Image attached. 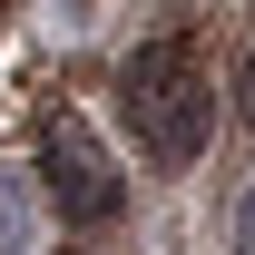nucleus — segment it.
<instances>
[{"label":"nucleus","instance_id":"f257e3e1","mask_svg":"<svg viewBox=\"0 0 255 255\" xmlns=\"http://www.w3.org/2000/svg\"><path fill=\"white\" fill-rule=\"evenodd\" d=\"M118 118L147 147V167H196L216 137V79L196 39H137L118 69Z\"/></svg>","mask_w":255,"mask_h":255},{"label":"nucleus","instance_id":"39448f33","mask_svg":"<svg viewBox=\"0 0 255 255\" xmlns=\"http://www.w3.org/2000/svg\"><path fill=\"white\" fill-rule=\"evenodd\" d=\"M246 128H255V59H246Z\"/></svg>","mask_w":255,"mask_h":255},{"label":"nucleus","instance_id":"7ed1b4c3","mask_svg":"<svg viewBox=\"0 0 255 255\" xmlns=\"http://www.w3.org/2000/svg\"><path fill=\"white\" fill-rule=\"evenodd\" d=\"M30 236H39V177L0 157V255H30Z\"/></svg>","mask_w":255,"mask_h":255},{"label":"nucleus","instance_id":"f03ea898","mask_svg":"<svg viewBox=\"0 0 255 255\" xmlns=\"http://www.w3.org/2000/svg\"><path fill=\"white\" fill-rule=\"evenodd\" d=\"M39 187L59 196L69 226H108V216L128 206L118 157H108V137H98L79 108H49V118H39Z\"/></svg>","mask_w":255,"mask_h":255},{"label":"nucleus","instance_id":"20e7f679","mask_svg":"<svg viewBox=\"0 0 255 255\" xmlns=\"http://www.w3.org/2000/svg\"><path fill=\"white\" fill-rule=\"evenodd\" d=\"M236 255H255V187L236 196Z\"/></svg>","mask_w":255,"mask_h":255}]
</instances>
